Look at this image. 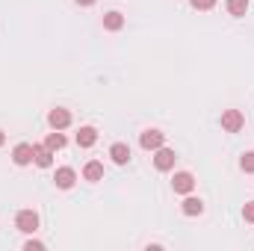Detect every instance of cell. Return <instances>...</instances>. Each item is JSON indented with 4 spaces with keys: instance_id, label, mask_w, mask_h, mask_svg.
I'll list each match as a JSON object with an SVG mask.
<instances>
[{
    "instance_id": "1",
    "label": "cell",
    "mask_w": 254,
    "mask_h": 251,
    "mask_svg": "<svg viewBox=\"0 0 254 251\" xmlns=\"http://www.w3.org/2000/svg\"><path fill=\"white\" fill-rule=\"evenodd\" d=\"M175 163H178V154L172 151V148H157L154 151V166H157V172H172L175 169Z\"/></svg>"
},
{
    "instance_id": "2",
    "label": "cell",
    "mask_w": 254,
    "mask_h": 251,
    "mask_svg": "<svg viewBox=\"0 0 254 251\" xmlns=\"http://www.w3.org/2000/svg\"><path fill=\"white\" fill-rule=\"evenodd\" d=\"M15 228L24 231V234H36L39 231V213L36 210H21L15 216Z\"/></svg>"
},
{
    "instance_id": "3",
    "label": "cell",
    "mask_w": 254,
    "mask_h": 251,
    "mask_svg": "<svg viewBox=\"0 0 254 251\" xmlns=\"http://www.w3.org/2000/svg\"><path fill=\"white\" fill-rule=\"evenodd\" d=\"M243 127H246V116H243L240 110H225V113H222V130L240 133Z\"/></svg>"
},
{
    "instance_id": "4",
    "label": "cell",
    "mask_w": 254,
    "mask_h": 251,
    "mask_svg": "<svg viewBox=\"0 0 254 251\" xmlns=\"http://www.w3.org/2000/svg\"><path fill=\"white\" fill-rule=\"evenodd\" d=\"M139 145H142L145 151H157V148L166 145V133H163V130H145V133L139 136Z\"/></svg>"
},
{
    "instance_id": "5",
    "label": "cell",
    "mask_w": 254,
    "mask_h": 251,
    "mask_svg": "<svg viewBox=\"0 0 254 251\" xmlns=\"http://www.w3.org/2000/svg\"><path fill=\"white\" fill-rule=\"evenodd\" d=\"M33 163L39 169H51L54 166V151L48 145H33Z\"/></svg>"
},
{
    "instance_id": "6",
    "label": "cell",
    "mask_w": 254,
    "mask_h": 251,
    "mask_svg": "<svg viewBox=\"0 0 254 251\" xmlns=\"http://www.w3.org/2000/svg\"><path fill=\"white\" fill-rule=\"evenodd\" d=\"M172 187H175V192H181V195H190L192 189H195V175L192 172H178L175 181H172Z\"/></svg>"
},
{
    "instance_id": "7",
    "label": "cell",
    "mask_w": 254,
    "mask_h": 251,
    "mask_svg": "<svg viewBox=\"0 0 254 251\" xmlns=\"http://www.w3.org/2000/svg\"><path fill=\"white\" fill-rule=\"evenodd\" d=\"M48 125L54 127V130H65V127L71 125V113H68V110H63V107L51 110V113H48Z\"/></svg>"
},
{
    "instance_id": "8",
    "label": "cell",
    "mask_w": 254,
    "mask_h": 251,
    "mask_svg": "<svg viewBox=\"0 0 254 251\" xmlns=\"http://www.w3.org/2000/svg\"><path fill=\"white\" fill-rule=\"evenodd\" d=\"M74 181H77V172H74L71 166L57 169V175H54V184H57L60 189H71V187H74Z\"/></svg>"
},
{
    "instance_id": "9",
    "label": "cell",
    "mask_w": 254,
    "mask_h": 251,
    "mask_svg": "<svg viewBox=\"0 0 254 251\" xmlns=\"http://www.w3.org/2000/svg\"><path fill=\"white\" fill-rule=\"evenodd\" d=\"M12 160H15V166H30V163H33V145H27V142L15 145Z\"/></svg>"
},
{
    "instance_id": "10",
    "label": "cell",
    "mask_w": 254,
    "mask_h": 251,
    "mask_svg": "<svg viewBox=\"0 0 254 251\" xmlns=\"http://www.w3.org/2000/svg\"><path fill=\"white\" fill-rule=\"evenodd\" d=\"M95 142H98V130L92 125H86V127L77 130V145H80V148H92Z\"/></svg>"
},
{
    "instance_id": "11",
    "label": "cell",
    "mask_w": 254,
    "mask_h": 251,
    "mask_svg": "<svg viewBox=\"0 0 254 251\" xmlns=\"http://www.w3.org/2000/svg\"><path fill=\"white\" fill-rule=\"evenodd\" d=\"M110 157H113L116 166H127V163H130V148H127L125 142H116V145L110 148Z\"/></svg>"
},
{
    "instance_id": "12",
    "label": "cell",
    "mask_w": 254,
    "mask_h": 251,
    "mask_svg": "<svg viewBox=\"0 0 254 251\" xmlns=\"http://www.w3.org/2000/svg\"><path fill=\"white\" fill-rule=\"evenodd\" d=\"M181 210H184V216H201L204 213V201L195 198V195H187L184 204H181Z\"/></svg>"
},
{
    "instance_id": "13",
    "label": "cell",
    "mask_w": 254,
    "mask_h": 251,
    "mask_svg": "<svg viewBox=\"0 0 254 251\" xmlns=\"http://www.w3.org/2000/svg\"><path fill=\"white\" fill-rule=\"evenodd\" d=\"M122 27H125V15H122V12H116V9H113V12H107V15H104V30L119 33Z\"/></svg>"
},
{
    "instance_id": "14",
    "label": "cell",
    "mask_w": 254,
    "mask_h": 251,
    "mask_svg": "<svg viewBox=\"0 0 254 251\" xmlns=\"http://www.w3.org/2000/svg\"><path fill=\"white\" fill-rule=\"evenodd\" d=\"M83 178H86V181H92V184H95V181H101V178H104V163L89 160V163L83 166Z\"/></svg>"
},
{
    "instance_id": "15",
    "label": "cell",
    "mask_w": 254,
    "mask_h": 251,
    "mask_svg": "<svg viewBox=\"0 0 254 251\" xmlns=\"http://www.w3.org/2000/svg\"><path fill=\"white\" fill-rule=\"evenodd\" d=\"M225 6H228V12H231L234 18H243V15L249 12V0H228Z\"/></svg>"
},
{
    "instance_id": "16",
    "label": "cell",
    "mask_w": 254,
    "mask_h": 251,
    "mask_svg": "<svg viewBox=\"0 0 254 251\" xmlns=\"http://www.w3.org/2000/svg\"><path fill=\"white\" fill-rule=\"evenodd\" d=\"M45 145L51 148V151H63L65 148V136L60 130H54V133H48V139H45Z\"/></svg>"
},
{
    "instance_id": "17",
    "label": "cell",
    "mask_w": 254,
    "mask_h": 251,
    "mask_svg": "<svg viewBox=\"0 0 254 251\" xmlns=\"http://www.w3.org/2000/svg\"><path fill=\"white\" fill-rule=\"evenodd\" d=\"M240 169L249 172V175H254V151H246V154L240 157Z\"/></svg>"
},
{
    "instance_id": "18",
    "label": "cell",
    "mask_w": 254,
    "mask_h": 251,
    "mask_svg": "<svg viewBox=\"0 0 254 251\" xmlns=\"http://www.w3.org/2000/svg\"><path fill=\"white\" fill-rule=\"evenodd\" d=\"M190 3H192V6H195V9H204V12L216 6V0H190Z\"/></svg>"
},
{
    "instance_id": "19",
    "label": "cell",
    "mask_w": 254,
    "mask_h": 251,
    "mask_svg": "<svg viewBox=\"0 0 254 251\" xmlns=\"http://www.w3.org/2000/svg\"><path fill=\"white\" fill-rule=\"evenodd\" d=\"M243 219H246V222H252V225H254V201H249V204L243 207Z\"/></svg>"
},
{
    "instance_id": "20",
    "label": "cell",
    "mask_w": 254,
    "mask_h": 251,
    "mask_svg": "<svg viewBox=\"0 0 254 251\" xmlns=\"http://www.w3.org/2000/svg\"><path fill=\"white\" fill-rule=\"evenodd\" d=\"M42 249H45V246H42L39 240H27V243H24V251H42Z\"/></svg>"
},
{
    "instance_id": "21",
    "label": "cell",
    "mask_w": 254,
    "mask_h": 251,
    "mask_svg": "<svg viewBox=\"0 0 254 251\" xmlns=\"http://www.w3.org/2000/svg\"><path fill=\"white\" fill-rule=\"evenodd\" d=\"M95 0H77V6H92Z\"/></svg>"
},
{
    "instance_id": "22",
    "label": "cell",
    "mask_w": 254,
    "mask_h": 251,
    "mask_svg": "<svg viewBox=\"0 0 254 251\" xmlns=\"http://www.w3.org/2000/svg\"><path fill=\"white\" fill-rule=\"evenodd\" d=\"M3 142H6V133H3V130H0V148H3Z\"/></svg>"
}]
</instances>
